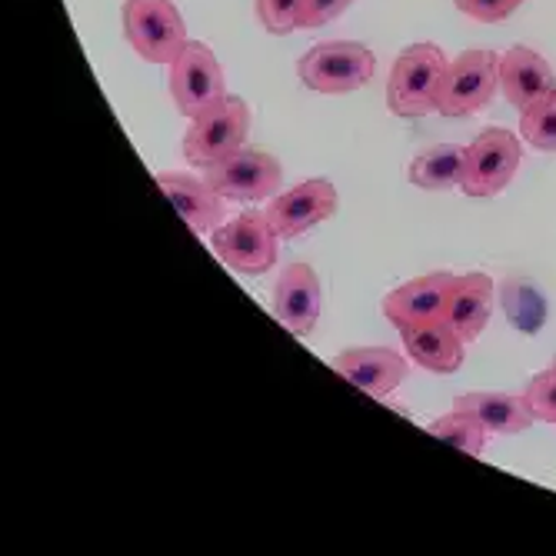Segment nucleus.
Instances as JSON below:
<instances>
[{"instance_id":"obj_10","label":"nucleus","mask_w":556,"mask_h":556,"mask_svg":"<svg viewBox=\"0 0 556 556\" xmlns=\"http://www.w3.org/2000/svg\"><path fill=\"white\" fill-rule=\"evenodd\" d=\"M457 280H460L457 274L433 270V274H424V277H414L407 283H400V287H393L383 296V317L396 330L446 320L450 300H453V287H457Z\"/></svg>"},{"instance_id":"obj_1","label":"nucleus","mask_w":556,"mask_h":556,"mask_svg":"<svg viewBox=\"0 0 556 556\" xmlns=\"http://www.w3.org/2000/svg\"><path fill=\"white\" fill-rule=\"evenodd\" d=\"M446 58L437 43H410L393 61L390 80H387V108L390 114L403 121H417L437 111L440 80L446 74Z\"/></svg>"},{"instance_id":"obj_9","label":"nucleus","mask_w":556,"mask_h":556,"mask_svg":"<svg viewBox=\"0 0 556 556\" xmlns=\"http://www.w3.org/2000/svg\"><path fill=\"white\" fill-rule=\"evenodd\" d=\"M204 180L233 204H261L274 200L283 184V167L267 150H237L233 157L204 170Z\"/></svg>"},{"instance_id":"obj_13","label":"nucleus","mask_w":556,"mask_h":556,"mask_svg":"<svg viewBox=\"0 0 556 556\" xmlns=\"http://www.w3.org/2000/svg\"><path fill=\"white\" fill-rule=\"evenodd\" d=\"M500 90L520 114H527L556 100V71L543 54L517 43L500 54Z\"/></svg>"},{"instance_id":"obj_2","label":"nucleus","mask_w":556,"mask_h":556,"mask_svg":"<svg viewBox=\"0 0 556 556\" xmlns=\"http://www.w3.org/2000/svg\"><path fill=\"white\" fill-rule=\"evenodd\" d=\"M374 71H377L374 50L357 40L317 43L296 64L300 84L317 93H327V97H343V93L367 87Z\"/></svg>"},{"instance_id":"obj_7","label":"nucleus","mask_w":556,"mask_h":556,"mask_svg":"<svg viewBox=\"0 0 556 556\" xmlns=\"http://www.w3.org/2000/svg\"><path fill=\"white\" fill-rule=\"evenodd\" d=\"M520 161H523L520 137H514V130L503 127H486L483 134H477L473 143H467V167H464L460 190L473 200H490L514 184Z\"/></svg>"},{"instance_id":"obj_24","label":"nucleus","mask_w":556,"mask_h":556,"mask_svg":"<svg viewBox=\"0 0 556 556\" xmlns=\"http://www.w3.org/2000/svg\"><path fill=\"white\" fill-rule=\"evenodd\" d=\"M527 403H530V410L536 420L543 424H556V367L530 377L527 390H523Z\"/></svg>"},{"instance_id":"obj_4","label":"nucleus","mask_w":556,"mask_h":556,"mask_svg":"<svg viewBox=\"0 0 556 556\" xmlns=\"http://www.w3.org/2000/svg\"><path fill=\"white\" fill-rule=\"evenodd\" d=\"M500 90V54L496 50H464L457 61L446 64L437 93V114L443 117H473Z\"/></svg>"},{"instance_id":"obj_23","label":"nucleus","mask_w":556,"mask_h":556,"mask_svg":"<svg viewBox=\"0 0 556 556\" xmlns=\"http://www.w3.org/2000/svg\"><path fill=\"white\" fill-rule=\"evenodd\" d=\"M300 11L303 0H257V17L267 34L287 37L300 27Z\"/></svg>"},{"instance_id":"obj_16","label":"nucleus","mask_w":556,"mask_h":556,"mask_svg":"<svg viewBox=\"0 0 556 556\" xmlns=\"http://www.w3.org/2000/svg\"><path fill=\"white\" fill-rule=\"evenodd\" d=\"M400 340L407 346V357L424 367L427 374H457L464 367L467 357V340L453 330L450 320H437V324H420V327H407L400 330Z\"/></svg>"},{"instance_id":"obj_14","label":"nucleus","mask_w":556,"mask_h":556,"mask_svg":"<svg viewBox=\"0 0 556 556\" xmlns=\"http://www.w3.org/2000/svg\"><path fill=\"white\" fill-rule=\"evenodd\" d=\"M407 357L390 346H353L333 357V370L350 383L364 390L367 396L380 400L390 396L403 380H407Z\"/></svg>"},{"instance_id":"obj_6","label":"nucleus","mask_w":556,"mask_h":556,"mask_svg":"<svg viewBox=\"0 0 556 556\" xmlns=\"http://www.w3.org/2000/svg\"><path fill=\"white\" fill-rule=\"evenodd\" d=\"M170 97L184 117H200L230 97L227 77L214 50L204 40H190L170 64Z\"/></svg>"},{"instance_id":"obj_21","label":"nucleus","mask_w":556,"mask_h":556,"mask_svg":"<svg viewBox=\"0 0 556 556\" xmlns=\"http://www.w3.org/2000/svg\"><path fill=\"white\" fill-rule=\"evenodd\" d=\"M427 433L440 437L443 443L457 446L464 453H470V457H483V443H486V427L480 420H473L470 414L457 410L453 407L450 414H443L440 420H433L427 427Z\"/></svg>"},{"instance_id":"obj_8","label":"nucleus","mask_w":556,"mask_h":556,"mask_svg":"<svg viewBox=\"0 0 556 556\" xmlns=\"http://www.w3.org/2000/svg\"><path fill=\"white\" fill-rule=\"evenodd\" d=\"M277 243L280 237L267 220V214H254V211L224 220L211 237V247L220 257V264H227L233 274L243 277L267 274L277 264Z\"/></svg>"},{"instance_id":"obj_15","label":"nucleus","mask_w":556,"mask_h":556,"mask_svg":"<svg viewBox=\"0 0 556 556\" xmlns=\"http://www.w3.org/2000/svg\"><path fill=\"white\" fill-rule=\"evenodd\" d=\"M157 187L167 193V200L193 233H214L227 217V200L204 177L170 170V174H157Z\"/></svg>"},{"instance_id":"obj_19","label":"nucleus","mask_w":556,"mask_h":556,"mask_svg":"<svg viewBox=\"0 0 556 556\" xmlns=\"http://www.w3.org/2000/svg\"><path fill=\"white\" fill-rule=\"evenodd\" d=\"M464 167H467V147L460 143H437L424 154H417L410 161L407 180L420 190H450L460 187L464 180Z\"/></svg>"},{"instance_id":"obj_17","label":"nucleus","mask_w":556,"mask_h":556,"mask_svg":"<svg viewBox=\"0 0 556 556\" xmlns=\"http://www.w3.org/2000/svg\"><path fill=\"white\" fill-rule=\"evenodd\" d=\"M453 407L480 420L486 427V433H493V437H517V433L530 430L536 420L523 393H503V390L464 393L453 400Z\"/></svg>"},{"instance_id":"obj_5","label":"nucleus","mask_w":556,"mask_h":556,"mask_svg":"<svg viewBox=\"0 0 556 556\" xmlns=\"http://www.w3.org/2000/svg\"><path fill=\"white\" fill-rule=\"evenodd\" d=\"M247 134H250L247 104L240 97H227L214 111L193 117V124L184 134V157L190 167L207 170V167L233 157L237 150H243Z\"/></svg>"},{"instance_id":"obj_27","label":"nucleus","mask_w":556,"mask_h":556,"mask_svg":"<svg viewBox=\"0 0 556 556\" xmlns=\"http://www.w3.org/2000/svg\"><path fill=\"white\" fill-rule=\"evenodd\" d=\"M553 367H556V357H553Z\"/></svg>"},{"instance_id":"obj_25","label":"nucleus","mask_w":556,"mask_h":556,"mask_svg":"<svg viewBox=\"0 0 556 556\" xmlns=\"http://www.w3.org/2000/svg\"><path fill=\"white\" fill-rule=\"evenodd\" d=\"M453 4H457L460 14H467L480 24H500V21L514 17V11L523 8L527 0H453Z\"/></svg>"},{"instance_id":"obj_26","label":"nucleus","mask_w":556,"mask_h":556,"mask_svg":"<svg viewBox=\"0 0 556 556\" xmlns=\"http://www.w3.org/2000/svg\"><path fill=\"white\" fill-rule=\"evenodd\" d=\"M353 0H303V11H300V27H324L330 21H337Z\"/></svg>"},{"instance_id":"obj_11","label":"nucleus","mask_w":556,"mask_h":556,"mask_svg":"<svg viewBox=\"0 0 556 556\" xmlns=\"http://www.w3.org/2000/svg\"><path fill=\"white\" fill-rule=\"evenodd\" d=\"M337 204H340L337 187L327 177H314L277 193L264 214L274 224L280 240H293L300 233L314 230L317 224L330 220L337 214Z\"/></svg>"},{"instance_id":"obj_20","label":"nucleus","mask_w":556,"mask_h":556,"mask_svg":"<svg viewBox=\"0 0 556 556\" xmlns=\"http://www.w3.org/2000/svg\"><path fill=\"white\" fill-rule=\"evenodd\" d=\"M503 311H507V320L523 333H536L546 324V300L527 280L503 283Z\"/></svg>"},{"instance_id":"obj_3","label":"nucleus","mask_w":556,"mask_h":556,"mask_svg":"<svg viewBox=\"0 0 556 556\" xmlns=\"http://www.w3.org/2000/svg\"><path fill=\"white\" fill-rule=\"evenodd\" d=\"M121 17L127 43L147 64L170 67L180 58V50L190 43L187 24L174 0H124Z\"/></svg>"},{"instance_id":"obj_22","label":"nucleus","mask_w":556,"mask_h":556,"mask_svg":"<svg viewBox=\"0 0 556 556\" xmlns=\"http://www.w3.org/2000/svg\"><path fill=\"white\" fill-rule=\"evenodd\" d=\"M520 137L543 154H556V100L520 114Z\"/></svg>"},{"instance_id":"obj_18","label":"nucleus","mask_w":556,"mask_h":556,"mask_svg":"<svg viewBox=\"0 0 556 556\" xmlns=\"http://www.w3.org/2000/svg\"><path fill=\"white\" fill-rule=\"evenodd\" d=\"M490 317H493V280L486 274H480V270L464 274L457 280V287H453L446 320L470 343L486 330Z\"/></svg>"},{"instance_id":"obj_12","label":"nucleus","mask_w":556,"mask_h":556,"mask_svg":"<svg viewBox=\"0 0 556 556\" xmlns=\"http://www.w3.org/2000/svg\"><path fill=\"white\" fill-rule=\"evenodd\" d=\"M324 290L311 264H287L274 287V314L293 337H311L320 324Z\"/></svg>"}]
</instances>
